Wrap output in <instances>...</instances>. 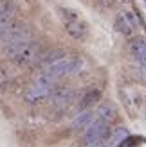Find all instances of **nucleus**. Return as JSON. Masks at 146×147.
<instances>
[{
    "label": "nucleus",
    "mask_w": 146,
    "mask_h": 147,
    "mask_svg": "<svg viewBox=\"0 0 146 147\" xmlns=\"http://www.w3.org/2000/svg\"><path fill=\"white\" fill-rule=\"evenodd\" d=\"M33 40V31L25 25H16L13 31L5 36V40L2 41V47H4V54L7 57H13L18 50L25 45L27 41Z\"/></svg>",
    "instance_id": "obj_1"
},
{
    "label": "nucleus",
    "mask_w": 146,
    "mask_h": 147,
    "mask_svg": "<svg viewBox=\"0 0 146 147\" xmlns=\"http://www.w3.org/2000/svg\"><path fill=\"white\" fill-rule=\"evenodd\" d=\"M42 56H43V45L40 41L31 40V41H27L11 59L14 61V65H18V67H33V65H36L40 61Z\"/></svg>",
    "instance_id": "obj_2"
},
{
    "label": "nucleus",
    "mask_w": 146,
    "mask_h": 147,
    "mask_svg": "<svg viewBox=\"0 0 146 147\" xmlns=\"http://www.w3.org/2000/svg\"><path fill=\"white\" fill-rule=\"evenodd\" d=\"M60 13L63 14V22H65V29H67V32L69 36H72V38H76V40H83L87 32H89V27H87L85 22H81L78 16L79 14L76 11H72V9H60Z\"/></svg>",
    "instance_id": "obj_3"
},
{
    "label": "nucleus",
    "mask_w": 146,
    "mask_h": 147,
    "mask_svg": "<svg viewBox=\"0 0 146 147\" xmlns=\"http://www.w3.org/2000/svg\"><path fill=\"white\" fill-rule=\"evenodd\" d=\"M108 135H110V131H108V124L96 117V119L87 126L83 142L87 145H92V144H96V142H105Z\"/></svg>",
    "instance_id": "obj_4"
},
{
    "label": "nucleus",
    "mask_w": 146,
    "mask_h": 147,
    "mask_svg": "<svg viewBox=\"0 0 146 147\" xmlns=\"http://www.w3.org/2000/svg\"><path fill=\"white\" fill-rule=\"evenodd\" d=\"M54 83H47V81H42V79H36V83L25 92V99L29 102H38L42 99H47L49 95H53L54 92Z\"/></svg>",
    "instance_id": "obj_5"
},
{
    "label": "nucleus",
    "mask_w": 146,
    "mask_h": 147,
    "mask_svg": "<svg viewBox=\"0 0 146 147\" xmlns=\"http://www.w3.org/2000/svg\"><path fill=\"white\" fill-rule=\"evenodd\" d=\"M53 106L54 108H65L74 100V90L70 88H60V90L53 92Z\"/></svg>",
    "instance_id": "obj_6"
},
{
    "label": "nucleus",
    "mask_w": 146,
    "mask_h": 147,
    "mask_svg": "<svg viewBox=\"0 0 146 147\" xmlns=\"http://www.w3.org/2000/svg\"><path fill=\"white\" fill-rule=\"evenodd\" d=\"M67 57V52H65L63 49H53V50H49L47 54H43L42 57H40V65L42 67H50V65H54V63H58V61H61V59H65Z\"/></svg>",
    "instance_id": "obj_7"
},
{
    "label": "nucleus",
    "mask_w": 146,
    "mask_h": 147,
    "mask_svg": "<svg viewBox=\"0 0 146 147\" xmlns=\"http://www.w3.org/2000/svg\"><path fill=\"white\" fill-rule=\"evenodd\" d=\"M94 120V111L92 109H83L74 120H72V129L74 131H83L87 129V126Z\"/></svg>",
    "instance_id": "obj_8"
},
{
    "label": "nucleus",
    "mask_w": 146,
    "mask_h": 147,
    "mask_svg": "<svg viewBox=\"0 0 146 147\" xmlns=\"http://www.w3.org/2000/svg\"><path fill=\"white\" fill-rule=\"evenodd\" d=\"M114 27H115V31L121 32L123 36H126V38H130V36L134 34V27H132V24L126 20V16H125L123 13L115 16V20H114Z\"/></svg>",
    "instance_id": "obj_9"
},
{
    "label": "nucleus",
    "mask_w": 146,
    "mask_h": 147,
    "mask_svg": "<svg viewBox=\"0 0 146 147\" xmlns=\"http://www.w3.org/2000/svg\"><path fill=\"white\" fill-rule=\"evenodd\" d=\"M99 97H101V92L98 90V88H92V90H89L83 97H81V100H79V109H89L92 104H96V102L99 100Z\"/></svg>",
    "instance_id": "obj_10"
},
{
    "label": "nucleus",
    "mask_w": 146,
    "mask_h": 147,
    "mask_svg": "<svg viewBox=\"0 0 146 147\" xmlns=\"http://www.w3.org/2000/svg\"><path fill=\"white\" fill-rule=\"evenodd\" d=\"M96 117L101 120H105L106 124H110L114 120V117H115V108L112 104H101L98 108V111H96Z\"/></svg>",
    "instance_id": "obj_11"
},
{
    "label": "nucleus",
    "mask_w": 146,
    "mask_h": 147,
    "mask_svg": "<svg viewBox=\"0 0 146 147\" xmlns=\"http://www.w3.org/2000/svg\"><path fill=\"white\" fill-rule=\"evenodd\" d=\"M144 52H146V40H143V38L132 40V43H130V54L137 59V57H141Z\"/></svg>",
    "instance_id": "obj_12"
},
{
    "label": "nucleus",
    "mask_w": 146,
    "mask_h": 147,
    "mask_svg": "<svg viewBox=\"0 0 146 147\" xmlns=\"http://www.w3.org/2000/svg\"><path fill=\"white\" fill-rule=\"evenodd\" d=\"M83 57H72V59H67V76H72V74H78L83 68Z\"/></svg>",
    "instance_id": "obj_13"
},
{
    "label": "nucleus",
    "mask_w": 146,
    "mask_h": 147,
    "mask_svg": "<svg viewBox=\"0 0 146 147\" xmlns=\"http://www.w3.org/2000/svg\"><path fill=\"white\" fill-rule=\"evenodd\" d=\"M126 129H117V131H115V133L114 135H110V140H108L106 142V147H114V145H117V144H121L123 140H125V138H126Z\"/></svg>",
    "instance_id": "obj_14"
},
{
    "label": "nucleus",
    "mask_w": 146,
    "mask_h": 147,
    "mask_svg": "<svg viewBox=\"0 0 146 147\" xmlns=\"http://www.w3.org/2000/svg\"><path fill=\"white\" fill-rule=\"evenodd\" d=\"M98 2L103 5V7H112L115 4V0H98Z\"/></svg>",
    "instance_id": "obj_15"
},
{
    "label": "nucleus",
    "mask_w": 146,
    "mask_h": 147,
    "mask_svg": "<svg viewBox=\"0 0 146 147\" xmlns=\"http://www.w3.org/2000/svg\"><path fill=\"white\" fill-rule=\"evenodd\" d=\"M141 70H143V76L146 77V65H141Z\"/></svg>",
    "instance_id": "obj_16"
},
{
    "label": "nucleus",
    "mask_w": 146,
    "mask_h": 147,
    "mask_svg": "<svg viewBox=\"0 0 146 147\" xmlns=\"http://www.w3.org/2000/svg\"><path fill=\"white\" fill-rule=\"evenodd\" d=\"M123 2H126V4H130V2H132V0H123Z\"/></svg>",
    "instance_id": "obj_17"
}]
</instances>
